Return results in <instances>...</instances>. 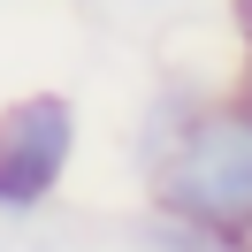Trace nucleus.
Listing matches in <instances>:
<instances>
[{
  "label": "nucleus",
  "instance_id": "obj_1",
  "mask_svg": "<svg viewBox=\"0 0 252 252\" xmlns=\"http://www.w3.org/2000/svg\"><path fill=\"white\" fill-rule=\"evenodd\" d=\"M160 214H191L206 229H229L252 245V107L245 99H206L176 145L145 168Z\"/></svg>",
  "mask_w": 252,
  "mask_h": 252
},
{
  "label": "nucleus",
  "instance_id": "obj_2",
  "mask_svg": "<svg viewBox=\"0 0 252 252\" xmlns=\"http://www.w3.org/2000/svg\"><path fill=\"white\" fill-rule=\"evenodd\" d=\"M77 160V99L69 92H23L0 107V214H31L62 191Z\"/></svg>",
  "mask_w": 252,
  "mask_h": 252
},
{
  "label": "nucleus",
  "instance_id": "obj_4",
  "mask_svg": "<svg viewBox=\"0 0 252 252\" xmlns=\"http://www.w3.org/2000/svg\"><path fill=\"white\" fill-rule=\"evenodd\" d=\"M184 123H191V99H184V92H160L153 107H145V123H138V168H153V160L176 145Z\"/></svg>",
  "mask_w": 252,
  "mask_h": 252
},
{
  "label": "nucleus",
  "instance_id": "obj_5",
  "mask_svg": "<svg viewBox=\"0 0 252 252\" xmlns=\"http://www.w3.org/2000/svg\"><path fill=\"white\" fill-rule=\"evenodd\" d=\"M229 16H237V31H245V46H252V0H229Z\"/></svg>",
  "mask_w": 252,
  "mask_h": 252
},
{
  "label": "nucleus",
  "instance_id": "obj_3",
  "mask_svg": "<svg viewBox=\"0 0 252 252\" xmlns=\"http://www.w3.org/2000/svg\"><path fill=\"white\" fill-rule=\"evenodd\" d=\"M145 252H252L245 237H229V229H206V221H191V214H160L153 206V221H145Z\"/></svg>",
  "mask_w": 252,
  "mask_h": 252
},
{
  "label": "nucleus",
  "instance_id": "obj_7",
  "mask_svg": "<svg viewBox=\"0 0 252 252\" xmlns=\"http://www.w3.org/2000/svg\"><path fill=\"white\" fill-rule=\"evenodd\" d=\"M130 8H145V0H130Z\"/></svg>",
  "mask_w": 252,
  "mask_h": 252
},
{
  "label": "nucleus",
  "instance_id": "obj_6",
  "mask_svg": "<svg viewBox=\"0 0 252 252\" xmlns=\"http://www.w3.org/2000/svg\"><path fill=\"white\" fill-rule=\"evenodd\" d=\"M237 99H245V107H252V62H245V77H237Z\"/></svg>",
  "mask_w": 252,
  "mask_h": 252
}]
</instances>
